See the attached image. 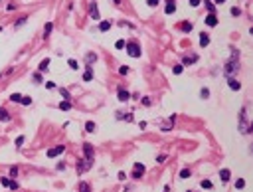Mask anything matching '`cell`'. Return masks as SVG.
<instances>
[{"label": "cell", "mask_w": 253, "mask_h": 192, "mask_svg": "<svg viewBox=\"0 0 253 192\" xmlns=\"http://www.w3.org/2000/svg\"><path fill=\"white\" fill-rule=\"evenodd\" d=\"M22 145H24V137H18V139H16V147H18V149H20V147H22Z\"/></svg>", "instance_id": "ab89813d"}, {"label": "cell", "mask_w": 253, "mask_h": 192, "mask_svg": "<svg viewBox=\"0 0 253 192\" xmlns=\"http://www.w3.org/2000/svg\"><path fill=\"white\" fill-rule=\"evenodd\" d=\"M219 178H221V182H227V180H229V170H227V168L219 170Z\"/></svg>", "instance_id": "9a60e30c"}, {"label": "cell", "mask_w": 253, "mask_h": 192, "mask_svg": "<svg viewBox=\"0 0 253 192\" xmlns=\"http://www.w3.org/2000/svg\"><path fill=\"white\" fill-rule=\"evenodd\" d=\"M95 60H97V56H95V54H87V56H85V64H87V66H91Z\"/></svg>", "instance_id": "ffe728a7"}, {"label": "cell", "mask_w": 253, "mask_h": 192, "mask_svg": "<svg viewBox=\"0 0 253 192\" xmlns=\"http://www.w3.org/2000/svg\"><path fill=\"white\" fill-rule=\"evenodd\" d=\"M180 28H182L184 32H192V22H182Z\"/></svg>", "instance_id": "44dd1931"}, {"label": "cell", "mask_w": 253, "mask_h": 192, "mask_svg": "<svg viewBox=\"0 0 253 192\" xmlns=\"http://www.w3.org/2000/svg\"><path fill=\"white\" fill-rule=\"evenodd\" d=\"M188 192H190V190H188Z\"/></svg>", "instance_id": "816d5d0a"}, {"label": "cell", "mask_w": 253, "mask_h": 192, "mask_svg": "<svg viewBox=\"0 0 253 192\" xmlns=\"http://www.w3.org/2000/svg\"><path fill=\"white\" fill-rule=\"evenodd\" d=\"M164 160H166V154H160V156H156V162H160V164H162Z\"/></svg>", "instance_id": "60d3db41"}, {"label": "cell", "mask_w": 253, "mask_h": 192, "mask_svg": "<svg viewBox=\"0 0 253 192\" xmlns=\"http://www.w3.org/2000/svg\"><path fill=\"white\" fill-rule=\"evenodd\" d=\"M231 16H241V10H239L237 6H233V8H231Z\"/></svg>", "instance_id": "d6a6232c"}, {"label": "cell", "mask_w": 253, "mask_h": 192, "mask_svg": "<svg viewBox=\"0 0 253 192\" xmlns=\"http://www.w3.org/2000/svg\"><path fill=\"white\" fill-rule=\"evenodd\" d=\"M10 101H14V103H20V101H22V95H20V93H12Z\"/></svg>", "instance_id": "484cf974"}, {"label": "cell", "mask_w": 253, "mask_h": 192, "mask_svg": "<svg viewBox=\"0 0 253 192\" xmlns=\"http://www.w3.org/2000/svg\"><path fill=\"white\" fill-rule=\"evenodd\" d=\"M128 99H130V93L121 87V89H119V101H128Z\"/></svg>", "instance_id": "8fae6325"}, {"label": "cell", "mask_w": 253, "mask_h": 192, "mask_svg": "<svg viewBox=\"0 0 253 192\" xmlns=\"http://www.w3.org/2000/svg\"><path fill=\"white\" fill-rule=\"evenodd\" d=\"M59 109H61V111H69V109H71L69 101H61V103H59Z\"/></svg>", "instance_id": "d4e9b609"}, {"label": "cell", "mask_w": 253, "mask_h": 192, "mask_svg": "<svg viewBox=\"0 0 253 192\" xmlns=\"http://www.w3.org/2000/svg\"><path fill=\"white\" fill-rule=\"evenodd\" d=\"M194 62H198V56H196V54H192V56H186V58H184V64H186V66H188V64H194Z\"/></svg>", "instance_id": "e0dca14e"}, {"label": "cell", "mask_w": 253, "mask_h": 192, "mask_svg": "<svg viewBox=\"0 0 253 192\" xmlns=\"http://www.w3.org/2000/svg\"><path fill=\"white\" fill-rule=\"evenodd\" d=\"M206 8H208V10H210V14H213V10H215V6H213V4H211L210 0H206Z\"/></svg>", "instance_id": "1f68e13d"}, {"label": "cell", "mask_w": 253, "mask_h": 192, "mask_svg": "<svg viewBox=\"0 0 253 192\" xmlns=\"http://www.w3.org/2000/svg\"><path fill=\"white\" fill-rule=\"evenodd\" d=\"M91 188H89V184L87 182H79V192H89Z\"/></svg>", "instance_id": "4316f807"}, {"label": "cell", "mask_w": 253, "mask_h": 192, "mask_svg": "<svg viewBox=\"0 0 253 192\" xmlns=\"http://www.w3.org/2000/svg\"><path fill=\"white\" fill-rule=\"evenodd\" d=\"M83 153H85V158L93 160V145L91 143H85L83 145Z\"/></svg>", "instance_id": "5b68a950"}, {"label": "cell", "mask_w": 253, "mask_h": 192, "mask_svg": "<svg viewBox=\"0 0 253 192\" xmlns=\"http://www.w3.org/2000/svg\"><path fill=\"white\" fill-rule=\"evenodd\" d=\"M180 178H190V170L188 168H182L180 170Z\"/></svg>", "instance_id": "f546056e"}, {"label": "cell", "mask_w": 253, "mask_h": 192, "mask_svg": "<svg viewBox=\"0 0 253 192\" xmlns=\"http://www.w3.org/2000/svg\"><path fill=\"white\" fill-rule=\"evenodd\" d=\"M146 4H148V6H152V8H154V6H156V4H158V0H146Z\"/></svg>", "instance_id": "7bdbcfd3"}, {"label": "cell", "mask_w": 253, "mask_h": 192, "mask_svg": "<svg viewBox=\"0 0 253 192\" xmlns=\"http://www.w3.org/2000/svg\"><path fill=\"white\" fill-rule=\"evenodd\" d=\"M91 164H93V160H89V158H83V160H79V162H77V172H83V170H87Z\"/></svg>", "instance_id": "277c9868"}, {"label": "cell", "mask_w": 253, "mask_h": 192, "mask_svg": "<svg viewBox=\"0 0 253 192\" xmlns=\"http://www.w3.org/2000/svg\"><path fill=\"white\" fill-rule=\"evenodd\" d=\"M63 153V145H59V147H53V149H49L47 151V156L49 158H53V156H57V154H61Z\"/></svg>", "instance_id": "8992f818"}, {"label": "cell", "mask_w": 253, "mask_h": 192, "mask_svg": "<svg viewBox=\"0 0 253 192\" xmlns=\"http://www.w3.org/2000/svg\"><path fill=\"white\" fill-rule=\"evenodd\" d=\"M0 182H2L4 186H8V184H10V180H8V178H0Z\"/></svg>", "instance_id": "c3c4849f"}, {"label": "cell", "mask_w": 253, "mask_h": 192, "mask_svg": "<svg viewBox=\"0 0 253 192\" xmlns=\"http://www.w3.org/2000/svg\"><path fill=\"white\" fill-rule=\"evenodd\" d=\"M117 119H121V121H126V123H130V121H132V113H123V111H117Z\"/></svg>", "instance_id": "9c48e42d"}, {"label": "cell", "mask_w": 253, "mask_h": 192, "mask_svg": "<svg viewBox=\"0 0 253 192\" xmlns=\"http://www.w3.org/2000/svg\"><path fill=\"white\" fill-rule=\"evenodd\" d=\"M115 48H117V50H123V48H125V40H117Z\"/></svg>", "instance_id": "836d02e7"}, {"label": "cell", "mask_w": 253, "mask_h": 192, "mask_svg": "<svg viewBox=\"0 0 253 192\" xmlns=\"http://www.w3.org/2000/svg\"><path fill=\"white\" fill-rule=\"evenodd\" d=\"M227 85H229L233 91H239V89H241V83H239L237 79H233V77H229V79H227Z\"/></svg>", "instance_id": "ba28073f"}, {"label": "cell", "mask_w": 253, "mask_h": 192, "mask_svg": "<svg viewBox=\"0 0 253 192\" xmlns=\"http://www.w3.org/2000/svg\"><path fill=\"white\" fill-rule=\"evenodd\" d=\"M208 44H210V36H208L206 32H204V34H200V46H202V48H206Z\"/></svg>", "instance_id": "5bb4252c"}, {"label": "cell", "mask_w": 253, "mask_h": 192, "mask_svg": "<svg viewBox=\"0 0 253 192\" xmlns=\"http://www.w3.org/2000/svg\"><path fill=\"white\" fill-rule=\"evenodd\" d=\"M47 70H49V60H43L40 64V72H47Z\"/></svg>", "instance_id": "7402d4cb"}, {"label": "cell", "mask_w": 253, "mask_h": 192, "mask_svg": "<svg viewBox=\"0 0 253 192\" xmlns=\"http://www.w3.org/2000/svg\"><path fill=\"white\" fill-rule=\"evenodd\" d=\"M237 70H239V64H237L235 60H229V62L225 64V68H223V72H225L227 75H231V73H235Z\"/></svg>", "instance_id": "7a4b0ae2"}, {"label": "cell", "mask_w": 253, "mask_h": 192, "mask_svg": "<svg viewBox=\"0 0 253 192\" xmlns=\"http://www.w3.org/2000/svg\"><path fill=\"white\" fill-rule=\"evenodd\" d=\"M59 93H61L63 101H69V97H71V95H69V91H67V89H63V87H61V89H59Z\"/></svg>", "instance_id": "cb8c5ba5"}, {"label": "cell", "mask_w": 253, "mask_h": 192, "mask_svg": "<svg viewBox=\"0 0 253 192\" xmlns=\"http://www.w3.org/2000/svg\"><path fill=\"white\" fill-rule=\"evenodd\" d=\"M8 186H10V188H12V190H16V188H18V182H16V180H14V182H10V184H8Z\"/></svg>", "instance_id": "bcb514c9"}, {"label": "cell", "mask_w": 253, "mask_h": 192, "mask_svg": "<svg viewBox=\"0 0 253 192\" xmlns=\"http://www.w3.org/2000/svg\"><path fill=\"white\" fill-rule=\"evenodd\" d=\"M200 186H202V188H211V182H210V180H202V182H200Z\"/></svg>", "instance_id": "8d00e7d4"}, {"label": "cell", "mask_w": 253, "mask_h": 192, "mask_svg": "<svg viewBox=\"0 0 253 192\" xmlns=\"http://www.w3.org/2000/svg\"><path fill=\"white\" fill-rule=\"evenodd\" d=\"M95 129H97V127H95L93 121H87V123H85V131H87V133H95Z\"/></svg>", "instance_id": "ac0fdd59"}, {"label": "cell", "mask_w": 253, "mask_h": 192, "mask_svg": "<svg viewBox=\"0 0 253 192\" xmlns=\"http://www.w3.org/2000/svg\"><path fill=\"white\" fill-rule=\"evenodd\" d=\"M10 176H12V178H16V176H18V168H16V166H12V168H10Z\"/></svg>", "instance_id": "74e56055"}, {"label": "cell", "mask_w": 253, "mask_h": 192, "mask_svg": "<svg viewBox=\"0 0 253 192\" xmlns=\"http://www.w3.org/2000/svg\"><path fill=\"white\" fill-rule=\"evenodd\" d=\"M113 2H115V4H117V6H119V4H121V0H113Z\"/></svg>", "instance_id": "681fc988"}, {"label": "cell", "mask_w": 253, "mask_h": 192, "mask_svg": "<svg viewBox=\"0 0 253 192\" xmlns=\"http://www.w3.org/2000/svg\"><path fill=\"white\" fill-rule=\"evenodd\" d=\"M164 12H166V14L176 12V2H174V0H166V8H164Z\"/></svg>", "instance_id": "30bf717a"}, {"label": "cell", "mask_w": 253, "mask_h": 192, "mask_svg": "<svg viewBox=\"0 0 253 192\" xmlns=\"http://www.w3.org/2000/svg\"><path fill=\"white\" fill-rule=\"evenodd\" d=\"M26 18H28V16H24V18H20V20L16 22V26H22V24H26Z\"/></svg>", "instance_id": "b9f144b4"}, {"label": "cell", "mask_w": 253, "mask_h": 192, "mask_svg": "<svg viewBox=\"0 0 253 192\" xmlns=\"http://www.w3.org/2000/svg\"><path fill=\"white\" fill-rule=\"evenodd\" d=\"M202 0H190V6H200Z\"/></svg>", "instance_id": "7dc6e473"}, {"label": "cell", "mask_w": 253, "mask_h": 192, "mask_svg": "<svg viewBox=\"0 0 253 192\" xmlns=\"http://www.w3.org/2000/svg\"><path fill=\"white\" fill-rule=\"evenodd\" d=\"M174 121H176V115H172V117H170V119H168V121H166V123L162 125V131H164V133L172 129V125H174Z\"/></svg>", "instance_id": "7c38bea8"}, {"label": "cell", "mask_w": 253, "mask_h": 192, "mask_svg": "<svg viewBox=\"0 0 253 192\" xmlns=\"http://www.w3.org/2000/svg\"><path fill=\"white\" fill-rule=\"evenodd\" d=\"M20 103H24V105H30V103H32V99H30V97H24V95H22V101H20Z\"/></svg>", "instance_id": "f35d334b"}, {"label": "cell", "mask_w": 253, "mask_h": 192, "mask_svg": "<svg viewBox=\"0 0 253 192\" xmlns=\"http://www.w3.org/2000/svg\"><path fill=\"white\" fill-rule=\"evenodd\" d=\"M204 20H206V24L211 26V28H213V26H217V16H215V14H208Z\"/></svg>", "instance_id": "52a82bcc"}, {"label": "cell", "mask_w": 253, "mask_h": 192, "mask_svg": "<svg viewBox=\"0 0 253 192\" xmlns=\"http://www.w3.org/2000/svg\"><path fill=\"white\" fill-rule=\"evenodd\" d=\"M91 79H93V66H87V70L83 73V81H91Z\"/></svg>", "instance_id": "4fadbf2b"}, {"label": "cell", "mask_w": 253, "mask_h": 192, "mask_svg": "<svg viewBox=\"0 0 253 192\" xmlns=\"http://www.w3.org/2000/svg\"><path fill=\"white\" fill-rule=\"evenodd\" d=\"M91 18L99 20V10H97V4H91Z\"/></svg>", "instance_id": "d6986e66"}, {"label": "cell", "mask_w": 253, "mask_h": 192, "mask_svg": "<svg viewBox=\"0 0 253 192\" xmlns=\"http://www.w3.org/2000/svg\"><path fill=\"white\" fill-rule=\"evenodd\" d=\"M34 81H36V83H42V75H40V73H36V75H34Z\"/></svg>", "instance_id": "f6af8a7d"}, {"label": "cell", "mask_w": 253, "mask_h": 192, "mask_svg": "<svg viewBox=\"0 0 253 192\" xmlns=\"http://www.w3.org/2000/svg\"><path fill=\"white\" fill-rule=\"evenodd\" d=\"M215 2H217V4H221V2H225V0H215Z\"/></svg>", "instance_id": "f907efd6"}, {"label": "cell", "mask_w": 253, "mask_h": 192, "mask_svg": "<svg viewBox=\"0 0 253 192\" xmlns=\"http://www.w3.org/2000/svg\"><path fill=\"white\" fill-rule=\"evenodd\" d=\"M208 95H210V89H208V87H204V89L200 91V97H202V99H208Z\"/></svg>", "instance_id": "f1b7e54d"}, {"label": "cell", "mask_w": 253, "mask_h": 192, "mask_svg": "<svg viewBox=\"0 0 253 192\" xmlns=\"http://www.w3.org/2000/svg\"><path fill=\"white\" fill-rule=\"evenodd\" d=\"M172 72H174V75H180V73H182V66H174Z\"/></svg>", "instance_id": "d590c367"}, {"label": "cell", "mask_w": 253, "mask_h": 192, "mask_svg": "<svg viewBox=\"0 0 253 192\" xmlns=\"http://www.w3.org/2000/svg\"><path fill=\"white\" fill-rule=\"evenodd\" d=\"M51 28H53V26H51V24L47 22V24H45V28H43V36H45V38L49 36V32H51Z\"/></svg>", "instance_id": "83f0119b"}, {"label": "cell", "mask_w": 253, "mask_h": 192, "mask_svg": "<svg viewBox=\"0 0 253 192\" xmlns=\"http://www.w3.org/2000/svg\"><path fill=\"white\" fill-rule=\"evenodd\" d=\"M142 174H144V164H142V162H134V170H132L130 176L138 180V178H142Z\"/></svg>", "instance_id": "3957f363"}, {"label": "cell", "mask_w": 253, "mask_h": 192, "mask_svg": "<svg viewBox=\"0 0 253 192\" xmlns=\"http://www.w3.org/2000/svg\"><path fill=\"white\" fill-rule=\"evenodd\" d=\"M69 68H71V70H79V64H77L75 60H69Z\"/></svg>", "instance_id": "e575fe53"}, {"label": "cell", "mask_w": 253, "mask_h": 192, "mask_svg": "<svg viewBox=\"0 0 253 192\" xmlns=\"http://www.w3.org/2000/svg\"><path fill=\"white\" fill-rule=\"evenodd\" d=\"M243 186H245V180L243 178H237L235 180V188H243Z\"/></svg>", "instance_id": "4dcf8cb0"}, {"label": "cell", "mask_w": 253, "mask_h": 192, "mask_svg": "<svg viewBox=\"0 0 253 192\" xmlns=\"http://www.w3.org/2000/svg\"><path fill=\"white\" fill-rule=\"evenodd\" d=\"M119 72H121V75H125V73H128V68H126V66H123Z\"/></svg>", "instance_id": "ee69618b"}, {"label": "cell", "mask_w": 253, "mask_h": 192, "mask_svg": "<svg viewBox=\"0 0 253 192\" xmlns=\"http://www.w3.org/2000/svg\"><path fill=\"white\" fill-rule=\"evenodd\" d=\"M125 46H126V54H128L130 58H140V48H138L136 42H128Z\"/></svg>", "instance_id": "6da1fadb"}, {"label": "cell", "mask_w": 253, "mask_h": 192, "mask_svg": "<svg viewBox=\"0 0 253 192\" xmlns=\"http://www.w3.org/2000/svg\"><path fill=\"white\" fill-rule=\"evenodd\" d=\"M99 30H101V32H107V30H111V22H109V20L101 22V24H99Z\"/></svg>", "instance_id": "2e32d148"}, {"label": "cell", "mask_w": 253, "mask_h": 192, "mask_svg": "<svg viewBox=\"0 0 253 192\" xmlns=\"http://www.w3.org/2000/svg\"><path fill=\"white\" fill-rule=\"evenodd\" d=\"M0 121H10V115L6 109H0Z\"/></svg>", "instance_id": "603a6c76"}]
</instances>
